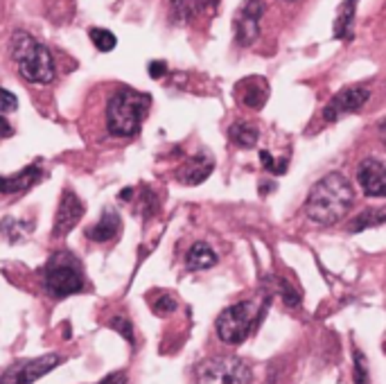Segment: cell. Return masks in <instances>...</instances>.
<instances>
[{"instance_id": "obj_10", "label": "cell", "mask_w": 386, "mask_h": 384, "mask_svg": "<svg viewBox=\"0 0 386 384\" xmlns=\"http://www.w3.org/2000/svg\"><path fill=\"white\" fill-rule=\"evenodd\" d=\"M82 215H84L82 199H79V197L73 190H63L61 199H59L57 215H55V227H52V235H55V237H66L79 224Z\"/></svg>"}, {"instance_id": "obj_30", "label": "cell", "mask_w": 386, "mask_h": 384, "mask_svg": "<svg viewBox=\"0 0 386 384\" xmlns=\"http://www.w3.org/2000/svg\"><path fill=\"white\" fill-rule=\"evenodd\" d=\"M14 131H11V125L5 120V118H0V140L3 138H7V136H11Z\"/></svg>"}, {"instance_id": "obj_27", "label": "cell", "mask_w": 386, "mask_h": 384, "mask_svg": "<svg viewBox=\"0 0 386 384\" xmlns=\"http://www.w3.org/2000/svg\"><path fill=\"white\" fill-rule=\"evenodd\" d=\"M197 7V14H206V11L215 9L219 5V0H192Z\"/></svg>"}, {"instance_id": "obj_24", "label": "cell", "mask_w": 386, "mask_h": 384, "mask_svg": "<svg viewBox=\"0 0 386 384\" xmlns=\"http://www.w3.org/2000/svg\"><path fill=\"white\" fill-rule=\"evenodd\" d=\"M19 109V98L14 93H9L7 88H0V111L3 113H11Z\"/></svg>"}, {"instance_id": "obj_12", "label": "cell", "mask_w": 386, "mask_h": 384, "mask_svg": "<svg viewBox=\"0 0 386 384\" xmlns=\"http://www.w3.org/2000/svg\"><path fill=\"white\" fill-rule=\"evenodd\" d=\"M239 100L249 109H262L269 100V84L264 77H246L237 84Z\"/></svg>"}, {"instance_id": "obj_20", "label": "cell", "mask_w": 386, "mask_h": 384, "mask_svg": "<svg viewBox=\"0 0 386 384\" xmlns=\"http://www.w3.org/2000/svg\"><path fill=\"white\" fill-rule=\"evenodd\" d=\"M88 36L93 46H95L100 52H111L115 46H118V36L111 32V30H104V28H90L88 30Z\"/></svg>"}, {"instance_id": "obj_8", "label": "cell", "mask_w": 386, "mask_h": 384, "mask_svg": "<svg viewBox=\"0 0 386 384\" xmlns=\"http://www.w3.org/2000/svg\"><path fill=\"white\" fill-rule=\"evenodd\" d=\"M262 16H264V0H244L237 7L233 19V30H235V41L239 46L256 43V38L260 36Z\"/></svg>"}, {"instance_id": "obj_18", "label": "cell", "mask_w": 386, "mask_h": 384, "mask_svg": "<svg viewBox=\"0 0 386 384\" xmlns=\"http://www.w3.org/2000/svg\"><path fill=\"white\" fill-rule=\"evenodd\" d=\"M386 219V210L384 208H377V210H364L362 215H357L350 224V231L353 233H362L366 229H372V227H382Z\"/></svg>"}, {"instance_id": "obj_21", "label": "cell", "mask_w": 386, "mask_h": 384, "mask_svg": "<svg viewBox=\"0 0 386 384\" xmlns=\"http://www.w3.org/2000/svg\"><path fill=\"white\" fill-rule=\"evenodd\" d=\"M353 380L355 384H370V373H368V360L362 351H355V364H353Z\"/></svg>"}, {"instance_id": "obj_26", "label": "cell", "mask_w": 386, "mask_h": 384, "mask_svg": "<svg viewBox=\"0 0 386 384\" xmlns=\"http://www.w3.org/2000/svg\"><path fill=\"white\" fill-rule=\"evenodd\" d=\"M281 285H283V299H285L287 306H296V303L301 301V294L296 292V287H291L285 281H281Z\"/></svg>"}, {"instance_id": "obj_5", "label": "cell", "mask_w": 386, "mask_h": 384, "mask_svg": "<svg viewBox=\"0 0 386 384\" xmlns=\"http://www.w3.org/2000/svg\"><path fill=\"white\" fill-rule=\"evenodd\" d=\"M258 319V308L256 303L251 301H242L235 303V306L226 308L215 321V333L219 337V341L231 343V346H237V343L246 341V337L251 335V328Z\"/></svg>"}, {"instance_id": "obj_4", "label": "cell", "mask_w": 386, "mask_h": 384, "mask_svg": "<svg viewBox=\"0 0 386 384\" xmlns=\"http://www.w3.org/2000/svg\"><path fill=\"white\" fill-rule=\"evenodd\" d=\"M43 289L52 299H68L84 289L79 262L71 254H55L43 271Z\"/></svg>"}, {"instance_id": "obj_17", "label": "cell", "mask_w": 386, "mask_h": 384, "mask_svg": "<svg viewBox=\"0 0 386 384\" xmlns=\"http://www.w3.org/2000/svg\"><path fill=\"white\" fill-rule=\"evenodd\" d=\"M229 138H231V142L237 145V147L251 150V147H256V145H258L260 131H258V127H253L251 123H235L229 129Z\"/></svg>"}, {"instance_id": "obj_28", "label": "cell", "mask_w": 386, "mask_h": 384, "mask_svg": "<svg viewBox=\"0 0 386 384\" xmlns=\"http://www.w3.org/2000/svg\"><path fill=\"white\" fill-rule=\"evenodd\" d=\"M98 384H127V373H125V370H115V373L106 375V378L100 380Z\"/></svg>"}, {"instance_id": "obj_14", "label": "cell", "mask_w": 386, "mask_h": 384, "mask_svg": "<svg viewBox=\"0 0 386 384\" xmlns=\"http://www.w3.org/2000/svg\"><path fill=\"white\" fill-rule=\"evenodd\" d=\"M41 177H43V172L38 170V165H28L11 177H0V194H16V192L28 190Z\"/></svg>"}, {"instance_id": "obj_2", "label": "cell", "mask_w": 386, "mask_h": 384, "mask_svg": "<svg viewBox=\"0 0 386 384\" xmlns=\"http://www.w3.org/2000/svg\"><path fill=\"white\" fill-rule=\"evenodd\" d=\"M152 98L134 88H120L106 104V129L115 138L136 136L150 113Z\"/></svg>"}, {"instance_id": "obj_16", "label": "cell", "mask_w": 386, "mask_h": 384, "mask_svg": "<svg viewBox=\"0 0 386 384\" xmlns=\"http://www.w3.org/2000/svg\"><path fill=\"white\" fill-rule=\"evenodd\" d=\"M217 264V254L212 251L206 242H197L190 247L188 256H185V267L190 271H199V269H210Z\"/></svg>"}, {"instance_id": "obj_1", "label": "cell", "mask_w": 386, "mask_h": 384, "mask_svg": "<svg viewBox=\"0 0 386 384\" xmlns=\"http://www.w3.org/2000/svg\"><path fill=\"white\" fill-rule=\"evenodd\" d=\"M353 202L355 192L350 181L339 172H332V175H325L321 181L314 183L308 202H305V213L318 227H332L350 213Z\"/></svg>"}, {"instance_id": "obj_23", "label": "cell", "mask_w": 386, "mask_h": 384, "mask_svg": "<svg viewBox=\"0 0 386 384\" xmlns=\"http://www.w3.org/2000/svg\"><path fill=\"white\" fill-rule=\"evenodd\" d=\"M111 328L115 330V333L122 335L127 341H134V328H131V323L125 319V316H113V319H111Z\"/></svg>"}, {"instance_id": "obj_3", "label": "cell", "mask_w": 386, "mask_h": 384, "mask_svg": "<svg viewBox=\"0 0 386 384\" xmlns=\"http://www.w3.org/2000/svg\"><path fill=\"white\" fill-rule=\"evenodd\" d=\"M11 55H14L21 77L28 82L50 84L55 79V61H52L50 50L38 43L34 36L16 32L14 41H11Z\"/></svg>"}, {"instance_id": "obj_25", "label": "cell", "mask_w": 386, "mask_h": 384, "mask_svg": "<svg viewBox=\"0 0 386 384\" xmlns=\"http://www.w3.org/2000/svg\"><path fill=\"white\" fill-rule=\"evenodd\" d=\"M154 310L158 314H167V312H174L177 310V299L174 296H169V294H163L161 299H158L154 303Z\"/></svg>"}, {"instance_id": "obj_11", "label": "cell", "mask_w": 386, "mask_h": 384, "mask_svg": "<svg viewBox=\"0 0 386 384\" xmlns=\"http://www.w3.org/2000/svg\"><path fill=\"white\" fill-rule=\"evenodd\" d=\"M357 183L368 197L386 194V170L380 158H366L357 167Z\"/></svg>"}, {"instance_id": "obj_15", "label": "cell", "mask_w": 386, "mask_h": 384, "mask_svg": "<svg viewBox=\"0 0 386 384\" xmlns=\"http://www.w3.org/2000/svg\"><path fill=\"white\" fill-rule=\"evenodd\" d=\"M118 233H120V215L113 208H106L102 219L95 224V227H90L86 231V235L93 242H111V240H115Z\"/></svg>"}, {"instance_id": "obj_29", "label": "cell", "mask_w": 386, "mask_h": 384, "mask_svg": "<svg viewBox=\"0 0 386 384\" xmlns=\"http://www.w3.org/2000/svg\"><path fill=\"white\" fill-rule=\"evenodd\" d=\"M147 71H150V77H154V79H161V77L167 73V66H165V61H152Z\"/></svg>"}, {"instance_id": "obj_22", "label": "cell", "mask_w": 386, "mask_h": 384, "mask_svg": "<svg viewBox=\"0 0 386 384\" xmlns=\"http://www.w3.org/2000/svg\"><path fill=\"white\" fill-rule=\"evenodd\" d=\"M260 161L264 163V167H267L269 172H273V175H285V172H287V158H283V161H276V158L267 150L260 152Z\"/></svg>"}, {"instance_id": "obj_31", "label": "cell", "mask_w": 386, "mask_h": 384, "mask_svg": "<svg viewBox=\"0 0 386 384\" xmlns=\"http://www.w3.org/2000/svg\"><path fill=\"white\" fill-rule=\"evenodd\" d=\"M345 3H350V5H355V3H357V0H345Z\"/></svg>"}, {"instance_id": "obj_7", "label": "cell", "mask_w": 386, "mask_h": 384, "mask_svg": "<svg viewBox=\"0 0 386 384\" xmlns=\"http://www.w3.org/2000/svg\"><path fill=\"white\" fill-rule=\"evenodd\" d=\"M63 362V357L57 353H50L43 357H34V360H21L7 366L0 375V384H32L38 378L48 375Z\"/></svg>"}, {"instance_id": "obj_6", "label": "cell", "mask_w": 386, "mask_h": 384, "mask_svg": "<svg viewBox=\"0 0 386 384\" xmlns=\"http://www.w3.org/2000/svg\"><path fill=\"white\" fill-rule=\"evenodd\" d=\"M197 384H251V366L237 357H219L197 366Z\"/></svg>"}, {"instance_id": "obj_19", "label": "cell", "mask_w": 386, "mask_h": 384, "mask_svg": "<svg viewBox=\"0 0 386 384\" xmlns=\"http://www.w3.org/2000/svg\"><path fill=\"white\" fill-rule=\"evenodd\" d=\"M353 16H355V5L343 3V5L339 7V14H337V21H335V36H337V38H345V36L350 34Z\"/></svg>"}, {"instance_id": "obj_9", "label": "cell", "mask_w": 386, "mask_h": 384, "mask_svg": "<svg viewBox=\"0 0 386 384\" xmlns=\"http://www.w3.org/2000/svg\"><path fill=\"white\" fill-rule=\"evenodd\" d=\"M370 100V88L368 86H350L339 90L335 98L328 102V107L323 109V118L328 123H337L339 118L355 113L364 107Z\"/></svg>"}, {"instance_id": "obj_32", "label": "cell", "mask_w": 386, "mask_h": 384, "mask_svg": "<svg viewBox=\"0 0 386 384\" xmlns=\"http://www.w3.org/2000/svg\"><path fill=\"white\" fill-rule=\"evenodd\" d=\"M283 3H294V0H283Z\"/></svg>"}, {"instance_id": "obj_13", "label": "cell", "mask_w": 386, "mask_h": 384, "mask_svg": "<svg viewBox=\"0 0 386 384\" xmlns=\"http://www.w3.org/2000/svg\"><path fill=\"white\" fill-rule=\"evenodd\" d=\"M212 170H215V161H212V156L208 152H202V154L192 156L190 161L179 170L177 177H179V181L183 185H199L212 175Z\"/></svg>"}]
</instances>
